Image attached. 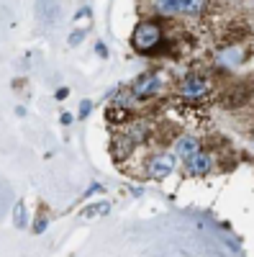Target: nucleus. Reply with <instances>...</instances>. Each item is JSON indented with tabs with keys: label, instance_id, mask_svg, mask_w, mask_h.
<instances>
[{
	"label": "nucleus",
	"instance_id": "1",
	"mask_svg": "<svg viewBox=\"0 0 254 257\" xmlns=\"http://www.w3.org/2000/svg\"><path fill=\"white\" fill-rule=\"evenodd\" d=\"M213 90V85L211 80H206L203 75H185L180 80L177 85V93L182 101H188V103H200V101H206V98L211 95Z\"/></svg>",
	"mask_w": 254,
	"mask_h": 257
},
{
	"label": "nucleus",
	"instance_id": "2",
	"mask_svg": "<svg viewBox=\"0 0 254 257\" xmlns=\"http://www.w3.org/2000/svg\"><path fill=\"white\" fill-rule=\"evenodd\" d=\"M162 42V28L157 21H141L134 34H131V44H134L136 52H151V49H157Z\"/></svg>",
	"mask_w": 254,
	"mask_h": 257
},
{
	"label": "nucleus",
	"instance_id": "3",
	"mask_svg": "<svg viewBox=\"0 0 254 257\" xmlns=\"http://www.w3.org/2000/svg\"><path fill=\"white\" fill-rule=\"evenodd\" d=\"M36 16L42 26L54 28L62 18V5H59V0H36Z\"/></svg>",
	"mask_w": 254,
	"mask_h": 257
},
{
	"label": "nucleus",
	"instance_id": "4",
	"mask_svg": "<svg viewBox=\"0 0 254 257\" xmlns=\"http://www.w3.org/2000/svg\"><path fill=\"white\" fill-rule=\"evenodd\" d=\"M172 170H175V154H157V157H151L149 160V167H147V172L151 180H162V177H167Z\"/></svg>",
	"mask_w": 254,
	"mask_h": 257
},
{
	"label": "nucleus",
	"instance_id": "5",
	"mask_svg": "<svg viewBox=\"0 0 254 257\" xmlns=\"http://www.w3.org/2000/svg\"><path fill=\"white\" fill-rule=\"evenodd\" d=\"M159 85H162V80H159V75H141L139 80L131 85V93H134V98H151L157 90H159Z\"/></svg>",
	"mask_w": 254,
	"mask_h": 257
},
{
	"label": "nucleus",
	"instance_id": "6",
	"mask_svg": "<svg viewBox=\"0 0 254 257\" xmlns=\"http://www.w3.org/2000/svg\"><path fill=\"white\" fill-rule=\"evenodd\" d=\"M185 167H188V172L190 175H208L213 170V157L208 152H192L188 160H185Z\"/></svg>",
	"mask_w": 254,
	"mask_h": 257
},
{
	"label": "nucleus",
	"instance_id": "7",
	"mask_svg": "<svg viewBox=\"0 0 254 257\" xmlns=\"http://www.w3.org/2000/svg\"><path fill=\"white\" fill-rule=\"evenodd\" d=\"M151 8H154V13L162 18L180 16V0H151Z\"/></svg>",
	"mask_w": 254,
	"mask_h": 257
},
{
	"label": "nucleus",
	"instance_id": "8",
	"mask_svg": "<svg viewBox=\"0 0 254 257\" xmlns=\"http://www.w3.org/2000/svg\"><path fill=\"white\" fill-rule=\"evenodd\" d=\"M126 136H128L134 144H141V142L149 139V126L141 124V121H136V124H131V126L126 128Z\"/></svg>",
	"mask_w": 254,
	"mask_h": 257
},
{
	"label": "nucleus",
	"instance_id": "9",
	"mask_svg": "<svg viewBox=\"0 0 254 257\" xmlns=\"http://www.w3.org/2000/svg\"><path fill=\"white\" fill-rule=\"evenodd\" d=\"M131 150H134V142L128 139L126 134H121L113 139V154H116V160H124L126 154H131Z\"/></svg>",
	"mask_w": 254,
	"mask_h": 257
},
{
	"label": "nucleus",
	"instance_id": "10",
	"mask_svg": "<svg viewBox=\"0 0 254 257\" xmlns=\"http://www.w3.org/2000/svg\"><path fill=\"white\" fill-rule=\"evenodd\" d=\"M198 150H200V144H198V139H192V136H182V139L177 142V154L182 157V160H188V157L192 152H198Z\"/></svg>",
	"mask_w": 254,
	"mask_h": 257
},
{
	"label": "nucleus",
	"instance_id": "11",
	"mask_svg": "<svg viewBox=\"0 0 254 257\" xmlns=\"http://www.w3.org/2000/svg\"><path fill=\"white\" fill-rule=\"evenodd\" d=\"M106 118L110 124H126L131 118V111L124 108V106H113V108H108V111H106Z\"/></svg>",
	"mask_w": 254,
	"mask_h": 257
},
{
	"label": "nucleus",
	"instance_id": "12",
	"mask_svg": "<svg viewBox=\"0 0 254 257\" xmlns=\"http://www.w3.org/2000/svg\"><path fill=\"white\" fill-rule=\"evenodd\" d=\"M206 3L203 0H180V16H200Z\"/></svg>",
	"mask_w": 254,
	"mask_h": 257
},
{
	"label": "nucleus",
	"instance_id": "13",
	"mask_svg": "<svg viewBox=\"0 0 254 257\" xmlns=\"http://www.w3.org/2000/svg\"><path fill=\"white\" fill-rule=\"evenodd\" d=\"M244 95H249L247 87H233V90L226 93V101H223V103H226V106H241L244 101H247Z\"/></svg>",
	"mask_w": 254,
	"mask_h": 257
},
{
	"label": "nucleus",
	"instance_id": "14",
	"mask_svg": "<svg viewBox=\"0 0 254 257\" xmlns=\"http://www.w3.org/2000/svg\"><path fill=\"white\" fill-rule=\"evenodd\" d=\"M13 224L18 226V229H23L26 226V206H23V201L13 203Z\"/></svg>",
	"mask_w": 254,
	"mask_h": 257
},
{
	"label": "nucleus",
	"instance_id": "15",
	"mask_svg": "<svg viewBox=\"0 0 254 257\" xmlns=\"http://www.w3.org/2000/svg\"><path fill=\"white\" fill-rule=\"evenodd\" d=\"M244 59L241 49H226V52H221V62L223 64H239Z\"/></svg>",
	"mask_w": 254,
	"mask_h": 257
},
{
	"label": "nucleus",
	"instance_id": "16",
	"mask_svg": "<svg viewBox=\"0 0 254 257\" xmlns=\"http://www.w3.org/2000/svg\"><path fill=\"white\" fill-rule=\"evenodd\" d=\"M95 214H108V203H95V206H87L83 211L85 219H90V216H95Z\"/></svg>",
	"mask_w": 254,
	"mask_h": 257
},
{
	"label": "nucleus",
	"instance_id": "17",
	"mask_svg": "<svg viewBox=\"0 0 254 257\" xmlns=\"http://www.w3.org/2000/svg\"><path fill=\"white\" fill-rule=\"evenodd\" d=\"M85 36H87V34L83 31V28H77V31H72V34H69V46H77V44L83 42Z\"/></svg>",
	"mask_w": 254,
	"mask_h": 257
},
{
	"label": "nucleus",
	"instance_id": "18",
	"mask_svg": "<svg viewBox=\"0 0 254 257\" xmlns=\"http://www.w3.org/2000/svg\"><path fill=\"white\" fill-rule=\"evenodd\" d=\"M90 111H93V103H90V101H83V103H80L77 116H80V118H87V116H90Z\"/></svg>",
	"mask_w": 254,
	"mask_h": 257
},
{
	"label": "nucleus",
	"instance_id": "19",
	"mask_svg": "<svg viewBox=\"0 0 254 257\" xmlns=\"http://www.w3.org/2000/svg\"><path fill=\"white\" fill-rule=\"evenodd\" d=\"M46 224H49V221H46V216L42 214V216L36 219V224H34V232H36V234H42V232L46 229Z\"/></svg>",
	"mask_w": 254,
	"mask_h": 257
},
{
	"label": "nucleus",
	"instance_id": "20",
	"mask_svg": "<svg viewBox=\"0 0 254 257\" xmlns=\"http://www.w3.org/2000/svg\"><path fill=\"white\" fill-rule=\"evenodd\" d=\"M59 121H62V126H69V124L75 121V116H69V113H62V116H59Z\"/></svg>",
	"mask_w": 254,
	"mask_h": 257
},
{
	"label": "nucleus",
	"instance_id": "21",
	"mask_svg": "<svg viewBox=\"0 0 254 257\" xmlns=\"http://www.w3.org/2000/svg\"><path fill=\"white\" fill-rule=\"evenodd\" d=\"M95 52H98L100 57H108V49H106V44H103V42H98V44H95Z\"/></svg>",
	"mask_w": 254,
	"mask_h": 257
},
{
	"label": "nucleus",
	"instance_id": "22",
	"mask_svg": "<svg viewBox=\"0 0 254 257\" xmlns=\"http://www.w3.org/2000/svg\"><path fill=\"white\" fill-rule=\"evenodd\" d=\"M67 95H69V90H67V87H59V90H57V101H64Z\"/></svg>",
	"mask_w": 254,
	"mask_h": 257
},
{
	"label": "nucleus",
	"instance_id": "23",
	"mask_svg": "<svg viewBox=\"0 0 254 257\" xmlns=\"http://www.w3.org/2000/svg\"><path fill=\"white\" fill-rule=\"evenodd\" d=\"M98 191H100V185H98V183H95V185H90V188H87V193H85V198H90V195L98 193Z\"/></svg>",
	"mask_w": 254,
	"mask_h": 257
},
{
	"label": "nucleus",
	"instance_id": "24",
	"mask_svg": "<svg viewBox=\"0 0 254 257\" xmlns=\"http://www.w3.org/2000/svg\"><path fill=\"white\" fill-rule=\"evenodd\" d=\"M87 16H90V8H80L75 18H87Z\"/></svg>",
	"mask_w": 254,
	"mask_h": 257
}]
</instances>
